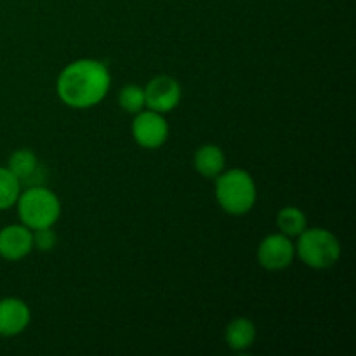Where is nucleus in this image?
Wrapping results in <instances>:
<instances>
[{
    "mask_svg": "<svg viewBox=\"0 0 356 356\" xmlns=\"http://www.w3.org/2000/svg\"><path fill=\"white\" fill-rule=\"evenodd\" d=\"M111 86L110 70L97 59H79L59 73L56 92L75 110H87L104 99Z\"/></svg>",
    "mask_w": 356,
    "mask_h": 356,
    "instance_id": "nucleus-1",
    "label": "nucleus"
},
{
    "mask_svg": "<svg viewBox=\"0 0 356 356\" xmlns=\"http://www.w3.org/2000/svg\"><path fill=\"white\" fill-rule=\"evenodd\" d=\"M216 198L222 211L229 216H243L256 205V183L243 169L222 170L216 177Z\"/></svg>",
    "mask_w": 356,
    "mask_h": 356,
    "instance_id": "nucleus-2",
    "label": "nucleus"
},
{
    "mask_svg": "<svg viewBox=\"0 0 356 356\" xmlns=\"http://www.w3.org/2000/svg\"><path fill=\"white\" fill-rule=\"evenodd\" d=\"M16 207L21 225L30 228L31 232L54 226L61 216V202L58 195L40 184L28 186L24 191L21 190Z\"/></svg>",
    "mask_w": 356,
    "mask_h": 356,
    "instance_id": "nucleus-3",
    "label": "nucleus"
},
{
    "mask_svg": "<svg viewBox=\"0 0 356 356\" xmlns=\"http://www.w3.org/2000/svg\"><path fill=\"white\" fill-rule=\"evenodd\" d=\"M296 256L313 270H327L339 261L341 243L329 229L306 228L298 236Z\"/></svg>",
    "mask_w": 356,
    "mask_h": 356,
    "instance_id": "nucleus-4",
    "label": "nucleus"
},
{
    "mask_svg": "<svg viewBox=\"0 0 356 356\" xmlns=\"http://www.w3.org/2000/svg\"><path fill=\"white\" fill-rule=\"evenodd\" d=\"M132 138L141 148L156 149L169 138V124L163 113L153 110H141L132 122Z\"/></svg>",
    "mask_w": 356,
    "mask_h": 356,
    "instance_id": "nucleus-5",
    "label": "nucleus"
},
{
    "mask_svg": "<svg viewBox=\"0 0 356 356\" xmlns=\"http://www.w3.org/2000/svg\"><path fill=\"white\" fill-rule=\"evenodd\" d=\"M296 245L284 233H271L264 236L257 247V263L268 271H282L292 264Z\"/></svg>",
    "mask_w": 356,
    "mask_h": 356,
    "instance_id": "nucleus-6",
    "label": "nucleus"
},
{
    "mask_svg": "<svg viewBox=\"0 0 356 356\" xmlns=\"http://www.w3.org/2000/svg\"><path fill=\"white\" fill-rule=\"evenodd\" d=\"M181 86L176 79L169 75H159L148 82L145 87V99L148 110L159 111V113H169L179 104Z\"/></svg>",
    "mask_w": 356,
    "mask_h": 356,
    "instance_id": "nucleus-7",
    "label": "nucleus"
},
{
    "mask_svg": "<svg viewBox=\"0 0 356 356\" xmlns=\"http://www.w3.org/2000/svg\"><path fill=\"white\" fill-rule=\"evenodd\" d=\"M33 250V232L24 225H9L0 229V257L6 261L24 259Z\"/></svg>",
    "mask_w": 356,
    "mask_h": 356,
    "instance_id": "nucleus-8",
    "label": "nucleus"
},
{
    "mask_svg": "<svg viewBox=\"0 0 356 356\" xmlns=\"http://www.w3.org/2000/svg\"><path fill=\"white\" fill-rule=\"evenodd\" d=\"M31 322V312L19 298L0 299V336L14 337L24 332Z\"/></svg>",
    "mask_w": 356,
    "mask_h": 356,
    "instance_id": "nucleus-9",
    "label": "nucleus"
},
{
    "mask_svg": "<svg viewBox=\"0 0 356 356\" xmlns=\"http://www.w3.org/2000/svg\"><path fill=\"white\" fill-rule=\"evenodd\" d=\"M256 337V325H254L252 320L243 318V316L232 320V322L228 323V327H226L225 339L229 350L233 351H247L249 348L254 346Z\"/></svg>",
    "mask_w": 356,
    "mask_h": 356,
    "instance_id": "nucleus-10",
    "label": "nucleus"
},
{
    "mask_svg": "<svg viewBox=\"0 0 356 356\" xmlns=\"http://www.w3.org/2000/svg\"><path fill=\"white\" fill-rule=\"evenodd\" d=\"M195 169L200 176L216 179L225 170L226 156L218 145H204L195 152Z\"/></svg>",
    "mask_w": 356,
    "mask_h": 356,
    "instance_id": "nucleus-11",
    "label": "nucleus"
},
{
    "mask_svg": "<svg viewBox=\"0 0 356 356\" xmlns=\"http://www.w3.org/2000/svg\"><path fill=\"white\" fill-rule=\"evenodd\" d=\"M7 169L21 181V184L28 183L38 172V159L31 149L19 148L9 156Z\"/></svg>",
    "mask_w": 356,
    "mask_h": 356,
    "instance_id": "nucleus-12",
    "label": "nucleus"
},
{
    "mask_svg": "<svg viewBox=\"0 0 356 356\" xmlns=\"http://www.w3.org/2000/svg\"><path fill=\"white\" fill-rule=\"evenodd\" d=\"M277 226L280 229V233L287 235L289 238H294L299 236L305 232L308 226H306V216L301 209L294 207V205H287V207L282 209L277 216Z\"/></svg>",
    "mask_w": 356,
    "mask_h": 356,
    "instance_id": "nucleus-13",
    "label": "nucleus"
},
{
    "mask_svg": "<svg viewBox=\"0 0 356 356\" xmlns=\"http://www.w3.org/2000/svg\"><path fill=\"white\" fill-rule=\"evenodd\" d=\"M21 186V181L7 167H0V211H7L16 205Z\"/></svg>",
    "mask_w": 356,
    "mask_h": 356,
    "instance_id": "nucleus-14",
    "label": "nucleus"
},
{
    "mask_svg": "<svg viewBox=\"0 0 356 356\" xmlns=\"http://www.w3.org/2000/svg\"><path fill=\"white\" fill-rule=\"evenodd\" d=\"M118 103L124 108L127 113H139L141 110L146 108V99H145V87L134 86V83H129L118 94Z\"/></svg>",
    "mask_w": 356,
    "mask_h": 356,
    "instance_id": "nucleus-15",
    "label": "nucleus"
},
{
    "mask_svg": "<svg viewBox=\"0 0 356 356\" xmlns=\"http://www.w3.org/2000/svg\"><path fill=\"white\" fill-rule=\"evenodd\" d=\"M56 245H58V235L54 233L52 226L33 229V249L42 250V252H49Z\"/></svg>",
    "mask_w": 356,
    "mask_h": 356,
    "instance_id": "nucleus-16",
    "label": "nucleus"
}]
</instances>
